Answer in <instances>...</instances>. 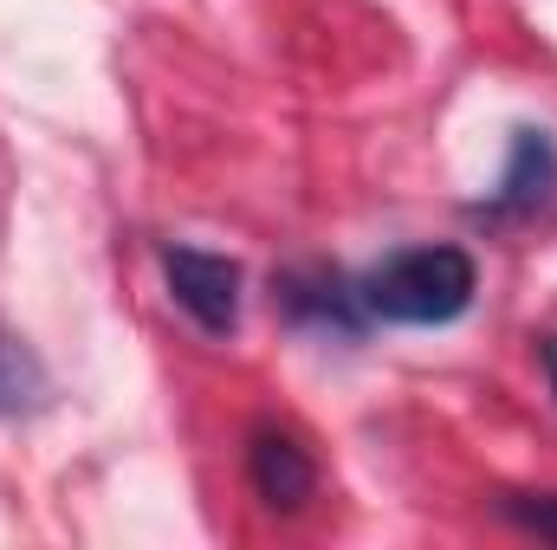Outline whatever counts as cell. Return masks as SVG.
Instances as JSON below:
<instances>
[{"mask_svg":"<svg viewBox=\"0 0 557 550\" xmlns=\"http://www.w3.org/2000/svg\"><path fill=\"white\" fill-rule=\"evenodd\" d=\"M480 291L460 247H403L363 278V311L383 324H454Z\"/></svg>","mask_w":557,"mask_h":550,"instance_id":"obj_1","label":"cell"},{"mask_svg":"<svg viewBox=\"0 0 557 550\" xmlns=\"http://www.w3.org/2000/svg\"><path fill=\"white\" fill-rule=\"evenodd\" d=\"M162 278H169V298L208 330V337H227L240 324V266L221 260V253H201V247H169L162 253Z\"/></svg>","mask_w":557,"mask_h":550,"instance_id":"obj_2","label":"cell"},{"mask_svg":"<svg viewBox=\"0 0 557 550\" xmlns=\"http://www.w3.org/2000/svg\"><path fill=\"white\" fill-rule=\"evenodd\" d=\"M557 195V142L545 130H512V162L493 188V201L480 208L486 221H519V214H539Z\"/></svg>","mask_w":557,"mask_h":550,"instance_id":"obj_3","label":"cell"},{"mask_svg":"<svg viewBox=\"0 0 557 550\" xmlns=\"http://www.w3.org/2000/svg\"><path fill=\"white\" fill-rule=\"evenodd\" d=\"M247 473H253V492H260L273 512H298V505L318 492V466H311V453H305L292 434H278V427H260V434H253V447H247Z\"/></svg>","mask_w":557,"mask_h":550,"instance_id":"obj_4","label":"cell"},{"mask_svg":"<svg viewBox=\"0 0 557 550\" xmlns=\"http://www.w3.org/2000/svg\"><path fill=\"white\" fill-rule=\"evenodd\" d=\"M278 298H285L292 317L324 324V330H337V337H357V330H363V317H357L363 291H344L337 278H324V273H292L278 285Z\"/></svg>","mask_w":557,"mask_h":550,"instance_id":"obj_5","label":"cell"},{"mask_svg":"<svg viewBox=\"0 0 557 550\" xmlns=\"http://www.w3.org/2000/svg\"><path fill=\"white\" fill-rule=\"evenodd\" d=\"M46 396H52V376L33 357V343L0 330V414H33Z\"/></svg>","mask_w":557,"mask_h":550,"instance_id":"obj_6","label":"cell"},{"mask_svg":"<svg viewBox=\"0 0 557 550\" xmlns=\"http://www.w3.org/2000/svg\"><path fill=\"white\" fill-rule=\"evenodd\" d=\"M506 518H512L519 532L557 545V492H512V499H506Z\"/></svg>","mask_w":557,"mask_h":550,"instance_id":"obj_7","label":"cell"},{"mask_svg":"<svg viewBox=\"0 0 557 550\" xmlns=\"http://www.w3.org/2000/svg\"><path fill=\"white\" fill-rule=\"evenodd\" d=\"M545 383H552V396H557V330L545 337Z\"/></svg>","mask_w":557,"mask_h":550,"instance_id":"obj_8","label":"cell"}]
</instances>
